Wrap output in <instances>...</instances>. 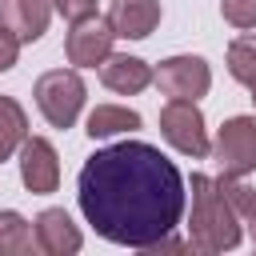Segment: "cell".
I'll use <instances>...</instances> for the list:
<instances>
[{
	"mask_svg": "<svg viewBox=\"0 0 256 256\" xmlns=\"http://www.w3.org/2000/svg\"><path fill=\"white\" fill-rule=\"evenodd\" d=\"M80 212L112 244L148 248L180 224L184 180L160 148L124 140L100 148L80 168Z\"/></svg>",
	"mask_w": 256,
	"mask_h": 256,
	"instance_id": "obj_1",
	"label": "cell"
},
{
	"mask_svg": "<svg viewBox=\"0 0 256 256\" xmlns=\"http://www.w3.org/2000/svg\"><path fill=\"white\" fill-rule=\"evenodd\" d=\"M188 244L196 252H228L240 244V224L228 204V196L208 176H192V220H188Z\"/></svg>",
	"mask_w": 256,
	"mask_h": 256,
	"instance_id": "obj_2",
	"label": "cell"
},
{
	"mask_svg": "<svg viewBox=\"0 0 256 256\" xmlns=\"http://www.w3.org/2000/svg\"><path fill=\"white\" fill-rule=\"evenodd\" d=\"M36 104L52 128H72L84 108V80L72 68H52L36 80Z\"/></svg>",
	"mask_w": 256,
	"mask_h": 256,
	"instance_id": "obj_3",
	"label": "cell"
},
{
	"mask_svg": "<svg viewBox=\"0 0 256 256\" xmlns=\"http://www.w3.org/2000/svg\"><path fill=\"white\" fill-rule=\"evenodd\" d=\"M212 156L224 176H248L256 172V116H232L220 124Z\"/></svg>",
	"mask_w": 256,
	"mask_h": 256,
	"instance_id": "obj_4",
	"label": "cell"
},
{
	"mask_svg": "<svg viewBox=\"0 0 256 256\" xmlns=\"http://www.w3.org/2000/svg\"><path fill=\"white\" fill-rule=\"evenodd\" d=\"M160 132H164V140L176 148V152H184V156H208L212 152V144H208V132H204V116H200V108H196V100H168L164 108H160Z\"/></svg>",
	"mask_w": 256,
	"mask_h": 256,
	"instance_id": "obj_5",
	"label": "cell"
},
{
	"mask_svg": "<svg viewBox=\"0 0 256 256\" xmlns=\"http://www.w3.org/2000/svg\"><path fill=\"white\" fill-rule=\"evenodd\" d=\"M152 80H156L160 92L172 96V100H196V96L208 92L212 72H208V64H204L200 56H172V60L160 64V72H156Z\"/></svg>",
	"mask_w": 256,
	"mask_h": 256,
	"instance_id": "obj_6",
	"label": "cell"
},
{
	"mask_svg": "<svg viewBox=\"0 0 256 256\" xmlns=\"http://www.w3.org/2000/svg\"><path fill=\"white\" fill-rule=\"evenodd\" d=\"M112 40H116L112 24L100 20V16H88V20H76V24H72L64 52H68V60H72L76 68H96V64L112 52Z\"/></svg>",
	"mask_w": 256,
	"mask_h": 256,
	"instance_id": "obj_7",
	"label": "cell"
},
{
	"mask_svg": "<svg viewBox=\"0 0 256 256\" xmlns=\"http://www.w3.org/2000/svg\"><path fill=\"white\" fill-rule=\"evenodd\" d=\"M20 180L36 196L56 192V184H60V156H56V148L44 136L24 140V148H20Z\"/></svg>",
	"mask_w": 256,
	"mask_h": 256,
	"instance_id": "obj_8",
	"label": "cell"
},
{
	"mask_svg": "<svg viewBox=\"0 0 256 256\" xmlns=\"http://www.w3.org/2000/svg\"><path fill=\"white\" fill-rule=\"evenodd\" d=\"M48 16H52V0H0V24H8L20 44L40 40Z\"/></svg>",
	"mask_w": 256,
	"mask_h": 256,
	"instance_id": "obj_9",
	"label": "cell"
},
{
	"mask_svg": "<svg viewBox=\"0 0 256 256\" xmlns=\"http://www.w3.org/2000/svg\"><path fill=\"white\" fill-rule=\"evenodd\" d=\"M108 24L124 40H144L160 24V0H112Z\"/></svg>",
	"mask_w": 256,
	"mask_h": 256,
	"instance_id": "obj_10",
	"label": "cell"
},
{
	"mask_svg": "<svg viewBox=\"0 0 256 256\" xmlns=\"http://www.w3.org/2000/svg\"><path fill=\"white\" fill-rule=\"evenodd\" d=\"M100 80H104V88H112L120 96H136L152 84V68L140 56H112L108 52L100 60Z\"/></svg>",
	"mask_w": 256,
	"mask_h": 256,
	"instance_id": "obj_11",
	"label": "cell"
},
{
	"mask_svg": "<svg viewBox=\"0 0 256 256\" xmlns=\"http://www.w3.org/2000/svg\"><path fill=\"white\" fill-rule=\"evenodd\" d=\"M36 248H44L48 256H68L80 248V228L68 220L64 208H44L36 216Z\"/></svg>",
	"mask_w": 256,
	"mask_h": 256,
	"instance_id": "obj_12",
	"label": "cell"
},
{
	"mask_svg": "<svg viewBox=\"0 0 256 256\" xmlns=\"http://www.w3.org/2000/svg\"><path fill=\"white\" fill-rule=\"evenodd\" d=\"M132 128H140V112L120 108V104H100V108L88 112V128H84V132H88L92 140H104V136L132 132Z\"/></svg>",
	"mask_w": 256,
	"mask_h": 256,
	"instance_id": "obj_13",
	"label": "cell"
},
{
	"mask_svg": "<svg viewBox=\"0 0 256 256\" xmlns=\"http://www.w3.org/2000/svg\"><path fill=\"white\" fill-rule=\"evenodd\" d=\"M28 140V116L12 96H0V160H8Z\"/></svg>",
	"mask_w": 256,
	"mask_h": 256,
	"instance_id": "obj_14",
	"label": "cell"
},
{
	"mask_svg": "<svg viewBox=\"0 0 256 256\" xmlns=\"http://www.w3.org/2000/svg\"><path fill=\"white\" fill-rule=\"evenodd\" d=\"M32 244V224L20 212H0V256H28Z\"/></svg>",
	"mask_w": 256,
	"mask_h": 256,
	"instance_id": "obj_15",
	"label": "cell"
},
{
	"mask_svg": "<svg viewBox=\"0 0 256 256\" xmlns=\"http://www.w3.org/2000/svg\"><path fill=\"white\" fill-rule=\"evenodd\" d=\"M216 188L228 196L232 212H236V216H244V224H248V236H252V244H256V192H252L248 184H240V176H224V172H220Z\"/></svg>",
	"mask_w": 256,
	"mask_h": 256,
	"instance_id": "obj_16",
	"label": "cell"
},
{
	"mask_svg": "<svg viewBox=\"0 0 256 256\" xmlns=\"http://www.w3.org/2000/svg\"><path fill=\"white\" fill-rule=\"evenodd\" d=\"M228 72L240 84H256V40L240 36V40L228 44Z\"/></svg>",
	"mask_w": 256,
	"mask_h": 256,
	"instance_id": "obj_17",
	"label": "cell"
},
{
	"mask_svg": "<svg viewBox=\"0 0 256 256\" xmlns=\"http://www.w3.org/2000/svg\"><path fill=\"white\" fill-rule=\"evenodd\" d=\"M220 12L232 28H252L256 24V0H220Z\"/></svg>",
	"mask_w": 256,
	"mask_h": 256,
	"instance_id": "obj_18",
	"label": "cell"
},
{
	"mask_svg": "<svg viewBox=\"0 0 256 256\" xmlns=\"http://www.w3.org/2000/svg\"><path fill=\"white\" fill-rule=\"evenodd\" d=\"M52 8L64 16V20H88V16H96V0H52Z\"/></svg>",
	"mask_w": 256,
	"mask_h": 256,
	"instance_id": "obj_19",
	"label": "cell"
},
{
	"mask_svg": "<svg viewBox=\"0 0 256 256\" xmlns=\"http://www.w3.org/2000/svg\"><path fill=\"white\" fill-rule=\"evenodd\" d=\"M16 56H20V40L8 24H0V72H8L16 64Z\"/></svg>",
	"mask_w": 256,
	"mask_h": 256,
	"instance_id": "obj_20",
	"label": "cell"
},
{
	"mask_svg": "<svg viewBox=\"0 0 256 256\" xmlns=\"http://www.w3.org/2000/svg\"><path fill=\"white\" fill-rule=\"evenodd\" d=\"M248 88H252V104H256V84H248Z\"/></svg>",
	"mask_w": 256,
	"mask_h": 256,
	"instance_id": "obj_21",
	"label": "cell"
}]
</instances>
